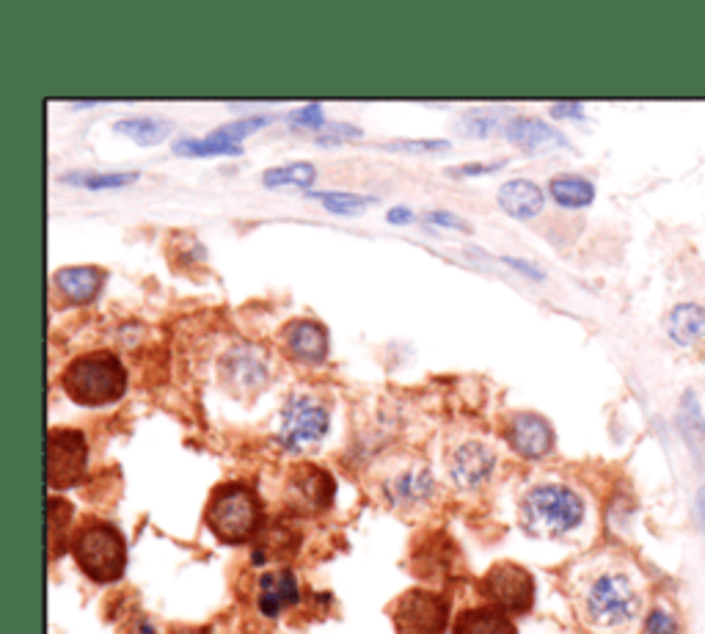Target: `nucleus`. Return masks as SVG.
Returning <instances> with one entry per match:
<instances>
[{
  "label": "nucleus",
  "instance_id": "nucleus-1",
  "mask_svg": "<svg viewBox=\"0 0 705 634\" xmlns=\"http://www.w3.org/2000/svg\"><path fill=\"white\" fill-rule=\"evenodd\" d=\"M61 389L72 403L100 409L124 398L127 370L113 351H89L64 367Z\"/></svg>",
  "mask_w": 705,
  "mask_h": 634
},
{
  "label": "nucleus",
  "instance_id": "nucleus-2",
  "mask_svg": "<svg viewBox=\"0 0 705 634\" xmlns=\"http://www.w3.org/2000/svg\"><path fill=\"white\" fill-rule=\"evenodd\" d=\"M584 519V502L568 486H535L521 500V524L538 538H560L577 530Z\"/></svg>",
  "mask_w": 705,
  "mask_h": 634
},
{
  "label": "nucleus",
  "instance_id": "nucleus-3",
  "mask_svg": "<svg viewBox=\"0 0 705 634\" xmlns=\"http://www.w3.org/2000/svg\"><path fill=\"white\" fill-rule=\"evenodd\" d=\"M204 522L221 544H246L262 527V505L248 486L226 483L210 497Z\"/></svg>",
  "mask_w": 705,
  "mask_h": 634
},
{
  "label": "nucleus",
  "instance_id": "nucleus-4",
  "mask_svg": "<svg viewBox=\"0 0 705 634\" xmlns=\"http://www.w3.org/2000/svg\"><path fill=\"white\" fill-rule=\"evenodd\" d=\"M72 557L91 582H116L127 566V544L108 522H86L72 541Z\"/></svg>",
  "mask_w": 705,
  "mask_h": 634
},
{
  "label": "nucleus",
  "instance_id": "nucleus-5",
  "mask_svg": "<svg viewBox=\"0 0 705 634\" xmlns=\"http://www.w3.org/2000/svg\"><path fill=\"white\" fill-rule=\"evenodd\" d=\"M639 596L626 574L606 571L584 590V615L598 629L626 626L637 618Z\"/></svg>",
  "mask_w": 705,
  "mask_h": 634
},
{
  "label": "nucleus",
  "instance_id": "nucleus-6",
  "mask_svg": "<svg viewBox=\"0 0 705 634\" xmlns=\"http://www.w3.org/2000/svg\"><path fill=\"white\" fill-rule=\"evenodd\" d=\"M331 427L328 405L312 394H292L281 409L279 420V444L290 453L317 447Z\"/></svg>",
  "mask_w": 705,
  "mask_h": 634
},
{
  "label": "nucleus",
  "instance_id": "nucleus-7",
  "mask_svg": "<svg viewBox=\"0 0 705 634\" xmlns=\"http://www.w3.org/2000/svg\"><path fill=\"white\" fill-rule=\"evenodd\" d=\"M89 466V444L80 431L72 427H51L47 431V483L53 491L72 489L83 480Z\"/></svg>",
  "mask_w": 705,
  "mask_h": 634
},
{
  "label": "nucleus",
  "instance_id": "nucleus-8",
  "mask_svg": "<svg viewBox=\"0 0 705 634\" xmlns=\"http://www.w3.org/2000/svg\"><path fill=\"white\" fill-rule=\"evenodd\" d=\"M482 593L504 615H524L535 604V579L518 563H496L482 577Z\"/></svg>",
  "mask_w": 705,
  "mask_h": 634
},
{
  "label": "nucleus",
  "instance_id": "nucleus-9",
  "mask_svg": "<svg viewBox=\"0 0 705 634\" xmlns=\"http://www.w3.org/2000/svg\"><path fill=\"white\" fill-rule=\"evenodd\" d=\"M336 483L317 464L292 466L284 483V502L298 516H320L334 505Z\"/></svg>",
  "mask_w": 705,
  "mask_h": 634
},
{
  "label": "nucleus",
  "instance_id": "nucleus-10",
  "mask_svg": "<svg viewBox=\"0 0 705 634\" xmlns=\"http://www.w3.org/2000/svg\"><path fill=\"white\" fill-rule=\"evenodd\" d=\"M392 621L398 634H444L449 621V601L441 593L414 588L394 601Z\"/></svg>",
  "mask_w": 705,
  "mask_h": 634
},
{
  "label": "nucleus",
  "instance_id": "nucleus-11",
  "mask_svg": "<svg viewBox=\"0 0 705 634\" xmlns=\"http://www.w3.org/2000/svg\"><path fill=\"white\" fill-rule=\"evenodd\" d=\"M221 383L226 387V392H232L235 398H254L262 392L270 381L268 359L262 351L251 343H237L221 356L219 365Z\"/></svg>",
  "mask_w": 705,
  "mask_h": 634
},
{
  "label": "nucleus",
  "instance_id": "nucleus-12",
  "mask_svg": "<svg viewBox=\"0 0 705 634\" xmlns=\"http://www.w3.org/2000/svg\"><path fill=\"white\" fill-rule=\"evenodd\" d=\"M493 469H496V453L485 442L471 438L449 453V475L452 483L463 491L482 489L491 480Z\"/></svg>",
  "mask_w": 705,
  "mask_h": 634
},
{
  "label": "nucleus",
  "instance_id": "nucleus-13",
  "mask_svg": "<svg viewBox=\"0 0 705 634\" xmlns=\"http://www.w3.org/2000/svg\"><path fill=\"white\" fill-rule=\"evenodd\" d=\"M281 340H284V351L292 362L306 367H320L331 354L328 345V332H325L323 323L317 321H290L281 332Z\"/></svg>",
  "mask_w": 705,
  "mask_h": 634
},
{
  "label": "nucleus",
  "instance_id": "nucleus-14",
  "mask_svg": "<svg viewBox=\"0 0 705 634\" xmlns=\"http://www.w3.org/2000/svg\"><path fill=\"white\" fill-rule=\"evenodd\" d=\"M507 442L524 458H544L555 449V431L540 414H515L507 425Z\"/></svg>",
  "mask_w": 705,
  "mask_h": 634
},
{
  "label": "nucleus",
  "instance_id": "nucleus-15",
  "mask_svg": "<svg viewBox=\"0 0 705 634\" xmlns=\"http://www.w3.org/2000/svg\"><path fill=\"white\" fill-rule=\"evenodd\" d=\"M436 494V480H433L427 466H411V469L392 475L383 483V497L394 508H419Z\"/></svg>",
  "mask_w": 705,
  "mask_h": 634
},
{
  "label": "nucleus",
  "instance_id": "nucleus-16",
  "mask_svg": "<svg viewBox=\"0 0 705 634\" xmlns=\"http://www.w3.org/2000/svg\"><path fill=\"white\" fill-rule=\"evenodd\" d=\"M298 601H301V588H298V579L292 571L281 568V571H268L259 577L257 604L265 618H279Z\"/></svg>",
  "mask_w": 705,
  "mask_h": 634
},
{
  "label": "nucleus",
  "instance_id": "nucleus-17",
  "mask_svg": "<svg viewBox=\"0 0 705 634\" xmlns=\"http://www.w3.org/2000/svg\"><path fill=\"white\" fill-rule=\"evenodd\" d=\"M504 135H507L515 146H521V149L526 152H546V149H557V146H568V141L562 138L560 130L540 122V119H529V116L510 119V122L504 124Z\"/></svg>",
  "mask_w": 705,
  "mask_h": 634
},
{
  "label": "nucleus",
  "instance_id": "nucleus-18",
  "mask_svg": "<svg viewBox=\"0 0 705 634\" xmlns=\"http://www.w3.org/2000/svg\"><path fill=\"white\" fill-rule=\"evenodd\" d=\"M53 285L69 303H89L100 296L102 285H105V274L94 265H72V268L58 270L53 276Z\"/></svg>",
  "mask_w": 705,
  "mask_h": 634
},
{
  "label": "nucleus",
  "instance_id": "nucleus-19",
  "mask_svg": "<svg viewBox=\"0 0 705 634\" xmlns=\"http://www.w3.org/2000/svg\"><path fill=\"white\" fill-rule=\"evenodd\" d=\"M544 191L533 180H510L499 188V208L513 219H535L544 210Z\"/></svg>",
  "mask_w": 705,
  "mask_h": 634
},
{
  "label": "nucleus",
  "instance_id": "nucleus-20",
  "mask_svg": "<svg viewBox=\"0 0 705 634\" xmlns=\"http://www.w3.org/2000/svg\"><path fill=\"white\" fill-rule=\"evenodd\" d=\"M455 634H518L510 615L496 607H471L455 618Z\"/></svg>",
  "mask_w": 705,
  "mask_h": 634
},
{
  "label": "nucleus",
  "instance_id": "nucleus-21",
  "mask_svg": "<svg viewBox=\"0 0 705 634\" xmlns=\"http://www.w3.org/2000/svg\"><path fill=\"white\" fill-rule=\"evenodd\" d=\"M549 191H551V199H555L560 208H571V210L588 208V204H593L595 199L593 182H590L588 177H579V175L555 177Z\"/></svg>",
  "mask_w": 705,
  "mask_h": 634
},
{
  "label": "nucleus",
  "instance_id": "nucleus-22",
  "mask_svg": "<svg viewBox=\"0 0 705 634\" xmlns=\"http://www.w3.org/2000/svg\"><path fill=\"white\" fill-rule=\"evenodd\" d=\"M705 332V312L697 303H678L670 314V337L678 345H692Z\"/></svg>",
  "mask_w": 705,
  "mask_h": 634
},
{
  "label": "nucleus",
  "instance_id": "nucleus-23",
  "mask_svg": "<svg viewBox=\"0 0 705 634\" xmlns=\"http://www.w3.org/2000/svg\"><path fill=\"white\" fill-rule=\"evenodd\" d=\"M119 135H127L133 138L135 144L141 146H155L171 133V124L163 122V119H152V116H135V119H122V122L113 124Z\"/></svg>",
  "mask_w": 705,
  "mask_h": 634
},
{
  "label": "nucleus",
  "instance_id": "nucleus-24",
  "mask_svg": "<svg viewBox=\"0 0 705 634\" xmlns=\"http://www.w3.org/2000/svg\"><path fill=\"white\" fill-rule=\"evenodd\" d=\"M317 169L312 164H287L268 169L262 175V182L270 188H306L312 186Z\"/></svg>",
  "mask_w": 705,
  "mask_h": 634
},
{
  "label": "nucleus",
  "instance_id": "nucleus-25",
  "mask_svg": "<svg viewBox=\"0 0 705 634\" xmlns=\"http://www.w3.org/2000/svg\"><path fill=\"white\" fill-rule=\"evenodd\" d=\"M69 522H72V505L61 497H51L47 502V530H51V555H61V541L67 538Z\"/></svg>",
  "mask_w": 705,
  "mask_h": 634
},
{
  "label": "nucleus",
  "instance_id": "nucleus-26",
  "mask_svg": "<svg viewBox=\"0 0 705 634\" xmlns=\"http://www.w3.org/2000/svg\"><path fill=\"white\" fill-rule=\"evenodd\" d=\"M309 197L323 202V208L331 210V213H342V215L365 213L372 202L370 197H359V193H347V191H314L309 193Z\"/></svg>",
  "mask_w": 705,
  "mask_h": 634
},
{
  "label": "nucleus",
  "instance_id": "nucleus-27",
  "mask_svg": "<svg viewBox=\"0 0 705 634\" xmlns=\"http://www.w3.org/2000/svg\"><path fill=\"white\" fill-rule=\"evenodd\" d=\"M174 152H177V155H188V157L237 155V152H240V146L224 144V141H219V138H213V135H208V138H180L177 144H174Z\"/></svg>",
  "mask_w": 705,
  "mask_h": 634
},
{
  "label": "nucleus",
  "instance_id": "nucleus-28",
  "mask_svg": "<svg viewBox=\"0 0 705 634\" xmlns=\"http://www.w3.org/2000/svg\"><path fill=\"white\" fill-rule=\"evenodd\" d=\"M681 425H683V433H686L689 444H692L694 453H703L705 447V422L703 416H700V409L697 403H694L692 392L686 394V400H683V411H681Z\"/></svg>",
  "mask_w": 705,
  "mask_h": 634
},
{
  "label": "nucleus",
  "instance_id": "nucleus-29",
  "mask_svg": "<svg viewBox=\"0 0 705 634\" xmlns=\"http://www.w3.org/2000/svg\"><path fill=\"white\" fill-rule=\"evenodd\" d=\"M138 180V175H67L64 182L89 191H105V188H122Z\"/></svg>",
  "mask_w": 705,
  "mask_h": 634
},
{
  "label": "nucleus",
  "instance_id": "nucleus-30",
  "mask_svg": "<svg viewBox=\"0 0 705 634\" xmlns=\"http://www.w3.org/2000/svg\"><path fill=\"white\" fill-rule=\"evenodd\" d=\"M270 119L268 116H251V119H240V122H232V124H224V127H219L215 133H210L213 138L224 141V144H232V146H240V141L246 138L248 133H254V130L265 127Z\"/></svg>",
  "mask_w": 705,
  "mask_h": 634
},
{
  "label": "nucleus",
  "instance_id": "nucleus-31",
  "mask_svg": "<svg viewBox=\"0 0 705 634\" xmlns=\"http://www.w3.org/2000/svg\"><path fill=\"white\" fill-rule=\"evenodd\" d=\"M645 632L648 634H678L675 615H670L667 610L656 607V610H650L648 621H645Z\"/></svg>",
  "mask_w": 705,
  "mask_h": 634
},
{
  "label": "nucleus",
  "instance_id": "nucleus-32",
  "mask_svg": "<svg viewBox=\"0 0 705 634\" xmlns=\"http://www.w3.org/2000/svg\"><path fill=\"white\" fill-rule=\"evenodd\" d=\"M290 122L295 124V127L320 130V127H323V124H325L323 108H320L317 102H312V105H306V108H298V111L290 113Z\"/></svg>",
  "mask_w": 705,
  "mask_h": 634
},
{
  "label": "nucleus",
  "instance_id": "nucleus-33",
  "mask_svg": "<svg viewBox=\"0 0 705 634\" xmlns=\"http://www.w3.org/2000/svg\"><path fill=\"white\" fill-rule=\"evenodd\" d=\"M463 130L469 135H474V138H485L488 133H491L493 130V116L491 113H482V111H471L469 116L463 119Z\"/></svg>",
  "mask_w": 705,
  "mask_h": 634
},
{
  "label": "nucleus",
  "instance_id": "nucleus-34",
  "mask_svg": "<svg viewBox=\"0 0 705 634\" xmlns=\"http://www.w3.org/2000/svg\"><path fill=\"white\" fill-rule=\"evenodd\" d=\"M427 221H430V224H438V226H447V230L469 232V224H466L463 219H458V215L447 213V210H433V213H427Z\"/></svg>",
  "mask_w": 705,
  "mask_h": 634
},
{
  "label": "nucleus",
  "instance_id": "nucleus-35",
  "mask_svg": "<svg viewBox=\"0 0 705 634\" xmlns=\"http://www.w3.org/2000/svg\"><path fill=\"white\" fill-rule=\"evenodd\" d=\"M504 166V160L499 164H469V166H458V169H449V177H477V175H491V171H499Z\"/></svg>",
  "mask_w": 705,
  "mask_h": 634
},
{
  "label": "nucleus",
  "instance_id": "nucleus-36",
  "mask_svg": "<svg viewBox=\"0 0 705 634\" xmlns=\"http://www.w3.org/2000/svg\"><path fill=\"white\" fill-rule=\"evenodd\" d=\"M447 141H398L389 144V149H411V152H433V149H447Z\"/></svg>",
  "mask_w": 705,
  "mask_h": 634
},
{
  "label": "nucleus",
  "instance_id": "nucleus-37",
  "mask_svg": "<svg viewBox=\"0 0 705 634\" xmlns=\"http://www.w3.org/2000/svg\"><path fill=\"white\" fill-rule=\"evenodd\" d=\"M551 113L555 116H582V105L579 102H555Z\"/></svg>",
  "mask_w": 705,
  "mask_h": 634
},
{
  "label": "nucleus",
  "instance_id": "nucleus-38",
  "mask_svg": "<svg viewBox=\"0 0 705 634\" xmlns=\"http://www.w3.org/2000/svg\"><path fill=\"white\" fill-rule=\"evenodd\" d=\"M389 221H392V224H411V210L409 208L389 210Z\"/></svg>",
  "mask_w": 705,
  "mask_h": 634
},
{
  "label": "nucleus",
  "instance_id": "nucleus-39",
  "mask_svg": "<svg viewBox=\"0 0 705 634\" xmlns=\"http://www.w3.org/2000/svg\"><path fill=\"white\" fill-rule=\"evenodd\" d=\"M697 519H700V524H703V530H705V489L697 494Z\"/></svg>",
  "mask_w": 705,
  "mask_h": 634
}]
</instances>
